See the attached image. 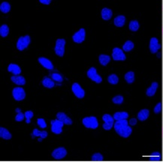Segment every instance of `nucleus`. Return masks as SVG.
<instances>
[{
  "instance_id": "f257e3e1",
  "label": "nucleus",
  "mask_w": 163,
  "mask_h": 162,
  "mask_svg": "<svg viewBox=\"0 0 163 162\" xmlns=\"http://www.w3.org/2000/svg\"><path fill=\"white\" fill-rule=\"evenodd\" d=\"M114 129L116 132L120 136V137L127 138L131 135L132 132V129L128 126V122L126 119H123V120L117 121L114 123Z\"/></svg>"
},
{
  "instance_id": "f03ea898",
  "label": "nucleus",
  "mask_w": 163,
  "mask_h": 162,
  "mask_svg": "<svg viewBox=\"0 0 163 162\" xmlns=\"http://www.w3.org/2000/svg\"><path fill=\"white\" fill-rule=\"evenodd\" d=\"M82 123L84 126L87 128L95 129L98 128V123L96 117L95 116H90V117H85L83 119Z\"/></svg>"
},
{
  "instance_id": "7ed1b4c3",
  "label": "nucleus",
  "mask_w": 163,
  "mask_h": 162,
  "mask_svg": "<svg viewBox=\"0 0 163 162\" xmlns=\"http://www.w3.org/2000/svg\"><path fill=\"white\" fill-rule=\"evenodd\" d=\"M65 39H57L56 42L55 46V53L57 56L62 57L64 56V53H65Z\"/></svg>"
},
{
  "instance_id": "20e7f679",
  "label": "nucleus",
  "mask_w": 163,
  "mask_h": 162,
  "mask_svg": "<svg viewBox=\"0 0 163 162\" xmlns=\"http://www.w3.org/2000/svg\"><path fill=\"white\" fill-rule=\"evenodd\" d=\"M30 37L29 36V35L21 37L18 39V42H17V48L21 51L23 50L24 49H26L29 46V45L30 44Z\"/></svg>"
},
{
  "instance_id": "39448f33",
  "label": "nucleus",
  "mask_w": 163,
  "mask_h": 162,
  "mask_svg": "<svg viewBox=\"0 0 163 162\" xmlns=\"http://www.w3.org/2000/svg\"><path fill=\"white\" fill-rule=\"evenodd\" d=\"M51 131L56 134H59L62 131V126H64V123H62L59 119H55L51 122Z\"/></svg>"
},
{
  "instance_id": "423d86ee",
  "label": "nucleus",
  "mask_w": 163,
  "mask_h": 162,
  "mask_svg": "<svg viewBox=\"0 0 163 162\" xmlns=\"http://www.w3.org/2000/svg\"><path fill=\"white\" fill-rule=\"evenodd\" d=\"M102 119L104 120L105 123L103 124V128L106 131H109L112 128L113 126H114V117L109 114H105L103 115Z\"/></svg>"
},
{
  "instance_id": "0eeeda50",
  "label": "nucleus",
  "mask_w": 163,
  "mask_h": 162,
  "mask_svg": "<svg viewBox=\"0 0 163 162\" xmlns=\"http://www.w3.org/2000/svg\"><path fill=\"white\" fill-rule=\"evenodd\" d=\"M112 58L115 61H124L126 59V56L122 50L118 47H115L113 49Z\"/></svg>"
},
{
  "instance_id": "6e6552de",
  "label": "nucleus",
  "mask_w": 163,
  "mask_h": 162,
  "mask_svg": "<svg viewBox=\"0 0 163 162\" xmlns=\"http://www.w3.org/2000/svg\"><path fill=\"white\" fill-rule=\"evenodd\" d=\"M87 76H88L90 79H91L93 81H94V82L97 83H101V81H102V79L100 77V75L97 74L96 69L94 67H92V68L89 69V71L87 72Z\"/></svg>"
},
{
  "instance_id": "1a4fd4ad",
  "label": "nucleus",
  "mask_w": 163,
  "mask_h": 162,
  "mask_svg": "<svg viewBox=\"0 0 163 162\" xmlns=\"http://www.w3.org/2000/svg\"><path fill=\"white\" fill-rule=\"evenodd\" d=\"M13 97L16 101H22L25 99L26 93L22 87L14 88L12 91Z\"/></svg>"
},
{
  "instance_id": "9d476101",
  "label": "nucleus",
  "mask_w": 163,
  "mask_h": 162,
  "mask_svg": "<svg viewBox=\"0 0 163 162\" xmlns=\"http://www.w3.org/2000/svg\"><path fill=\"white\" fill-rule=\"evenodd\" d=\"M85 36H86V32L85 29H81L78 32H75L72 36L73 41L78 44H81L84 42L85 40Z\"/></svg>"
},
{
  "instance_id": "9b49d317",
  "label": "nucleus",
  "mask_w": 163,
  "mask_h": 162,
  "mask_svg": "<svg viewBox=\"0 0 163 162\" xmlns=\"http://www.w3.org/2000/svg\"><path fill=\"white\" fill-rule=\"evenodd\" d=\"M71 89H72L73 93L75 94V96L78 99H83L85 96V92H84V90L81 87L78 83H75L72 85L71 86Z\"/></svg>"
},
{
  "instance_id": "f8f14e48",
  "label": "nucleus",
  "mask_w": 163,
  "mask_h": 162,
  "mask_svg": "<svg viewBox=\"0 0 163 162\" xmlns=\"http://www.w3.org/2000/svg\"><path fill=\"white\" fill-rule=\"evenodd\" d=\"M67 155V151L64 147H59L53 151L52 157L55 159H62L65 158Z\"/></svg>"
},
{
  "instance_id": "ddd939ff",
  "label": "nucleus",
  "mask_w": 163,
  "mask_h": 162,
  "mask_svg": "<svg viewBox=\"0 0 163 162\" xmlns=\"http://www.w3.org/2000/svg\"><path fill=\"white\" fill-rule=\"evenodd\" d=\"M149 47L152 53H156L161 48V45L159 44V41L156 38L153 37V38H151V41H150Z\"/></svg>"
},
{
  "instance_id": "4468645a",
  "label": "nucleus",
  "mask_w": 163,
  "mask_h": 162,
  "mask_svg": "<svg viewBox=\"0 0 163 162\" xmlns=\"http://www.w3.org/2000/svg\"><path fill=\"white\" fill-rule=\"evenodd\" d=\"M38 62H40V64L43 67H44L45 69H48V70H53L54 69V65H53L52 62L48 59H46L44 57H40L38 58Z\"/></svg>"
},
{
  "instance_id": "2eb2a0df",
  "label": "nucleus",
  "mask_w": 163,
  "mask_h": 162,
  "mask_svg": "<svg viewBox=\"0 0 163 162\" xmlns=\"http://www.w3.org/2000/svg\"><path fill=\"white\" fill-rule=\"evenodd\" d=\"M57 119H59V121H61L62 123H63L65 125H71L72 124V120L70 119L69 117L66 116L64 113L62 112H59L57 114Z\"/></svg>"
},
{
  "instance_id": "dca6fc26",
  "label": "nucleus",
  "mask_w": 163,
  "mask_h": 162,
  "mask_svg": "<svg viewBox=\"0 0 163 162\" xmlns=\"http://www.w3.org/2000/svg\"><path fill=\"white\" fill-rule=\"evenodd\" d=\"M159 87V83L157 82H153L152 84H151V87H149L147 89V92H146V94H147V96L149 97H152L156 92L157 89Z\"/></svg>"
},
{
  "instance_id": "f3484780",
  "label": "nucleus",
  "mask_w": 163,
  "mask_h": 162,
  "mask_svg": "<svg viewBox=\"0 0 163 162\" xmlns=\"http://www.w3.org/2000/svg\"><path fill=\"white\" fill-rule=\"evenodd\" d=\"M11 81L13 83H15L17 85H19V86H23L26 83V80L25 78L23 76H20V75H14L11 77Z\"/></svg>"
},
{
  "instance_id": "a211bd4d",
  "label": "nucleus",
  "mask_w": 163,
  "mask_h": 162,
  "mask_svg": "<svg viewBox=\"0 0 163 162\" xmlns=\"http://www.w3.org/2000/svg\"><path fill=\"white\" fill-rule=\"evenodd\" d=\"M101 15L103 20H109L112 18L113 12L111 9H109V8H105L101 10Z\"/></svg>"
},
{
  "instance_id": "6ab92c4d",
  "label": "nucleus",
  "mask_w": 163,
  "mask_h": 162,
  "mask_svg": "<svg viewBox=\"0 0 163 162\" xmlns=\"http://www.w3.org/2000/svg\"><path fill=\"white\" fill-rule=\"evenodd\" d=\"M114 25L117 27H123L126 23V17L123 15H119L114 18Z\"/></svg>"
},
{
  "instance_id": "aec40b11",
  "label": "nucleus",
  "mask_w": 163,
  "mask_h": 162,
  "mask_svg": "<svg viewBox=\"0 0 163 162\" xmlns=\"http://www.w3.org/2000/svg\"><path fill=\"white\" fill-rule=\"evenodd\" d=\"M8 71L14 75H18L21 73V68L19 65H16V64H10L8 68Z\"/></svg>"
},
{
  "instance_id": "412c9836",
  "label": "nucleus",
  "mask_w": 163,
  "mask_h": 162,
  "mask_svg": "<svg viewBox=\"0 0 163 162\" xmlns=\"http://www.w3.org/2000/svg\"><path fill=\"white\" fill-rule=\"evenodd\" d=\"M114 119L117 121L123 120V119H126L128 118V113L127 112H117L114 114Z\"/></svg>"
},
{
  "instance_id": "4be33fe9",
  "label": "nucleus",
  "mask_w": 163,
  "mask_h": 162,
  "mask_svg": "<svg viewBox=\"0 0 163 162\" xmlns=\"http://www.w3.org/2000/svg\"><path fill=\"white\" fill-rule=\"evenodd\" d=\"M150 116V111L147 109H143L138 113V119L140 121H145Z\"/></svg>"
},
{
  "instance_id": "5701e85b",
  "label": "nucleus",
  "mask_w": 163,
  "mask_h": 162,
  "mask_svg": "<svg viewBox=\"0 0 163 162\" xmlns=\"http://www.w3.org/2000/svg\"><path fill=\"white\" fill-rule=\"evenodd\" d=\"M0 137L5 140H10L11 138V134L6 128L1 127L0 128Z\"/></svg>"
},
{
  "instance_id": "b1692460",
  "label": "nucleus",
  "mask_w": 163,
  "mask_h": 162,
  "mask_svg": "<svg viewBox=\"0 0 163 162\" xmlns=\"http://www.w3.org/2000/svg\"><path fill=\"white\" fill-rule=\"evenodd\" d=\"M32 135H33V137H40L41 138L44 139V138H46V137H48V132H47L46 131H40L38 130L37 128H35L33 131V133H32Z\"/></svg>"
},
{
  "instance_id": "393cba45",
  "label": "nucleus",
  "mask_w": 163,
  "mask_h": 162,
  "mask_svg": "<svg viewBox=\"0 0 163 162\" xmlns=\"http://www.w3.org/2000/svg\"><path fill=\"white\" fill-rule=\"evenodd\" d=\"M98 59H99L100 64L104 65V66H106V65L109 63L110 61H111V57H110L109 56H108V55H105V54H101V55H100Z\"/></svg>"
},
{
  "instance_id": "a878e982",
  "label": "nucleus",
  "mask_w": 163,
  "mask_h": 162,
  "mask_svg": "<svg viewBox=\"0 0 163 162\" xmlns=\"http://www.w3.org/2000/svg\"><path fill=\"white\" fill-rule=\"evenodd\" d=\"M42 84L44 87L51 89V88L54 87L55 83H54V82L51 79V78L44 77V80H42Z\"/></svg>"
},
{
  "instance_id": "bb28decb",
  "label": "nucleus",
  "mask_w": 163,
  "mask_h": 162,
  "mask_svg": "<svg viewBox=\"0 0 163 162\" xmlns=\"http://www.w3.org/2000/svg\"><path fill=\"white\" fill-rule=\"evenodd\" d=\"M125 80L128 83H132L135 81V73L133 72H128L125 74Z\"/></svg>"
},
{
  "instance_id": "cd10ccee",
  "label": "nucleus",
  "mask_w": 163,
  "mask_h": 162,
  "mask_svg": "<svg viewBox=\"0 0 163 162\" xmlns=\"http://www.w3.org/2000/svg\"><path fill=\"white\" fill-rule=\"evenodd\" d=\"M128 27H129V29L131 31H132V32H136V31L138 30V29H139L140 27L139 23L137 20L130 21Z\"/></svg>"
},
{
  "instance_id": "c85d7f7f",
  "label": "nucleus",
  "mask_w": 163,
  "mask_h": 162,
  "mask_svg": "<svg viewBox=\"0 0 163 162\" xmlns=\"http://www.w3.org/2000/svg\"><path fill=\"white\" fill-rule=\"evenodd\" d=\"M134 47H135V45H134V43H133L132 42H131V41H127V42H126V43L123 45V50L124 51H126V52H129V51H131V50L134 48Z\"/></svg>"
},
{
  "instance_id": "c756f323",
  "label": "nucleus",
  "mask_w": 163,
  "mask_h": 162,
  "mask_svg": "<svg viewBox=\"0 0 163 162\" xmlns=\"http://www.w3.org/2000/svg\"><path fill=\"white\" fill-rule=\"evenodd\" d=\"M0 10H1L2 12L6 14V13L9 12L10 10H11V5H10V4L8 3V2H2V3L1 4V5H0Z\"/></svg>"
},
{
  "instance_id": "7c9ffc66",
  "label": "nucleus",
  "mask_w": 163,
  "mask_h": 162,
  "mask_svg": "<svg viewBox=\"0 0 163 162\" xmlns=\"http://www.w3.org/2000/svg\"><path fill=\"white\" fill-rule=\"evenodd\" d=\"M108 81L111 83V84L116 85L118 83V82H119V78H118V77H117V75L113 74L109 75V77H108Z\"/></svg>"
},
{
  "instance_id": "2f4dec72",
  "label": "nucleus",
  "mask_w": 163,
  "mask_h": 162,
  "mask_svg": "<svg viewBox=\"0 0 163 162\" xmlns=\"http://www.w3.org/2000/svg\"><path fill=\"white\" fill-rule=\"evenodd\" d=\"M9 33V28L7 25H2L0 27V35L2 37H6Z\"/></svg>"
},
{
  "instance_id": "473e14b6",
  "label": "nucleus",
  "mask_w": 163,
  "mask_h": 162,
  "mask_svg": "<svg viewBox=\"0 0 163 162\" xmlns=\"http://www.w3.org/2000/svg\"><path fill=\"white\" fill-rule=\"evenodd\" d=\"M161 160V155L159 152H154L150 156V161H159Z\"/></svg>"
},
{
  "instance_id": "72a5a7b5",
  "label": "nucleus",
  "mask_w": 163,
  "mask_h": 162,
  "mask_svg": "<svg viewBox=\"0 0 163 162\" xmlns=\"http://www.w3.org/2000/svg\"><path fill=\"white\" fill-rule=\"evenodd\" d=\"M123 100L124 99L122 96H115V97L113 98L112 101L114 102V104H123Z\"/></svg>"
},
{
  "instance_id": "f704fd0d",
  "label": "nucleus",
  "mask_w": 163,
  "mask_h": 162,
  "mask_svg": "<svg viewBox=\"0 0 163 162\" xmlns=\"http://www.w3.org/2000/svg\"><path fill=\"white\" fill-rule=\"evenodd\" d=\"M92 160L93 161H102L104 160V158L100 153H95L92 156Z\"/></svg>"
},
{
  "instance_id": "c9c22d12",
  "label": "nucleus",
  "mask_w": 163,
  "mask_h": 162,
  "mask_svg": "<svg viewBox=\"0 0 163 162\" xmlns=\"http://www.w3.org/2000/svg\"><path fill=\"white\" fill-rule=\"evenodd\" d=\"M51 77H52L53 80L57 81V82H59V83H61V82L63 80V78H62V77L61 76L60 74H57V73L53 74L51 75Z\"/></svg>"
},
{
  "instance_id": "e433bc0d",
  "label": "nucleus",
  "mask_w": 163,
  "mask_h": 162,
  "mask_svg": "<svg viewBox=\"0 0 163 162\" xmlns=\"http://www.w3.org/2000/svg\"><path fill=\"white\" fill-rule=\"evenodd\" d=\"M34 113L32 111H30V110H29V111H26L25 113V118H26V123H30L31 122V119L33 116Z\"/></svg>"
},
{
  "instance_id": "4c0bfd02",
  "label": "nucleus",
  "mask_w": 163,
  "mask_h": 162,
  "mask_svg": "<svg viewBox=\"0 0 163 162\" xmlns=\"http://www.w3.org/2000/svg\"><path fill=\"white\" fill-rule=\"evenodd\" d=\"M37 123H38V125L40 126V128H45L47 127V124L44 119H38Z\"/></svg>"
},
{
  "instance_id": "58836bf2",
  "label": "nucleus",
  "mask_w": 163,
  "mask_h": 162,
  "mask_svg": "<svg viewBox=\"0 0 163 162\" xmlns=\"http://www.w3.org/2000/svg\"><path fill=\"white\" fill-rule=\"evenodd\" d=\"M24 118H25V114H23V113H18V115L16 116V117H15V120L17 121V122H21V121H23L24 119Z\"/></svg>"
},
{
  "instance_id": "ea45409f",
  "label": "nucleus",
  "mask_w": 163,
  "mask_h": 162,
  "mask_svg": "<svg viewBox=\"0 0 163 162\" xmlns=\"http://www.w3.org/2000/svg\"><path fill=\"white\" fill-rule=\"evenodd\" d=\"M162 110V103H158L156 105V107H154L153 109V111L154 113H156V114H158V113H159L160 112H161Z\"/></svg>"
},
{
  "instance_id": "a19ab883",
  "label": "nucleus",
  "mask_w": 163,
  "mask_h": 162,
  "mask_svg": "<svg viewBox=\"0 0 163 162\" xmlns=\"http://www.w3.org/2000/svg\"><path fill=\"white\" fill-rule=\"evenodd\" d=\"M128 124L130 126H135L137 124V119L135 118H133V119H130V121L128 122Z\"/></svg>"
},
{
  "instance_id": "79ce46f5",
  "label": "nucleus",
  "mask_w": 163,
  "mask_h": 162,
  "mask_svg": "<svg viewBox=\"0 0 163 162\" xmlns=\"http://www.w3.org/2000/svg\"><path fill=\"white\" fill-rule=\"evenodd\" d=\"M39 2H41V3L44 4V5H49L51 2V0H40Z\"/></svg>"
},
{
  "instance_id": "37998d69",
  "label": "nucleus",
  "mask_w": 163,
  "mask_h": 162,
  "mask_svg": "<svg viewBox=\"0 0 163 162\" xmlns=\"http://www.w3.org/2000/svg\"><path fill=\"white\" fill-rule=\"evenodd\" d=\"M16 112L17 113H21V109H19V108H17Z\"/></svg>"
},
{
  "instance_id": "c03bdc74",
  "label": "nucleus",
  "mask_w": 163,
  "mask_h": 162,
  "mask_svg": "<svg viewBox=\"0 0 163 162\" xmlns=\"http://www.w3.org/2000/svg\"><path fill=\"white\" fill-rule=\"evenodd\" d=\"M41 140H42V138H39V139H38V141H39V142H41Z\"/></svg>"
},
{
  "instance_id": "a18cd8bd",
  "label": "nucleus",
  "mask_w": 163,
  "mask_h": 162,
  "mask_svg": "<svg viewBox=\"0 0 163 162\" xmlns=\"http://www.w3.org/2000/svg\"><path fill=\"white\" fill-rule=\"evenodd\" d=\"M162 32H163V29H162Z\"/></svg>"
},
{
  "instance_id": "49530a36",
  "label": "nucleus",
  "mask_w": 163,
  "mask_h": 162,
  "mask_svg": "<svg viewBox=\"0 0 163 162\" xmlns=\"http://www.w3.org/2000/svg\"><path fill=\"white\" fill-rule=\"evenodd\" d=\"M162 132H163V129H162Z\"/></svg>"
}]
</instances>
